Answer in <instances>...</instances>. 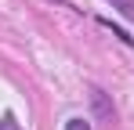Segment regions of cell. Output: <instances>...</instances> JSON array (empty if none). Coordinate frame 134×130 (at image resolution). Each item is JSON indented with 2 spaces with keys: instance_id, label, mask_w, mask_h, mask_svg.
Instances as JSON below:
<instances>
[{
  "instance_id": "obj_2",
  "label": "cell",
  "mask_w": 134,
  "mask_h": 130,
  "mask_svg": "<svg viewBox=\"0 0 134 130\" xmlns=\"http://www.w3.org/2000/svg\"><path fill=\"white\" fill-rule=\"evenodd\" d=\"M109 4L120 11V15H123V18H131V22H134V0H109Z\"/></svg>"
},
{
  "instance_id": "obj_1",
  "label": "cell",
  "mask_w": 134,
  "mask_h": 130,
  "mask_svg": "<svg viewBox=\"0 0 134 130\" xmlns=\"http://www.w3.org/2000/svg\"><path fill=\"white\" fill-rule=\"evenodd\" d=\"M91 112H94V119L102 127H112L116 123V105H112V98L102 87H91Z\"/></svg>"
},
{
  "instance_id": "obj_3",
  "label": "cell",
  "mask_w": 134,
  "mask_h": 130,
  "mask_svg": "<svg viewBox=\"0 0 134 130\" xmlns=\"http://www.w3.org/2000/svg\"><path fill=\"white\" fill-rule=\"evenodd\" d=\"M102 25H109V29H112V36H120V40L127 43V47H134V36H131V33H127V29H120V25H112L109 18H102Z\"/></svg>"
},
{
  "instance_id": "obj_5",
  "label": "cell",
  "mask_w": 134,
  "mask_h": 130,
  "mask_svg": "<svg viewBox=\"0 0 134 130\" xmlns=\"http://www.w3.org/2000/svg\"><path fill=\"white\" fill-rule=\"evenodd\" d=\"M0 130H22V127H18V119H15V116L7 112V116L0 119Z\"/></svg>"
},
{
  "instance_id": "obj_4",
  "label": "cell",
  "mask_w": 134,
  "mask_h": 130,
  "mask_svg": "<svg viewBox=\"0 0 134 130\" xmlns=\"http://www.w3.org/2000/svg\"><path fill=\"white\" fill-rule=\"evenodd\" d=\"M65 130H91V123L80 119V116H72V119H65Z\"/></svg>"
}]
</instances>
